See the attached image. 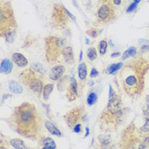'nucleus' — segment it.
I'll return each instance as SVG.
<instances>
[{"label":"nucleus","instance_id":"nucleus-1","mask_svg":"<svg viewBox=\"0 0 149 149\" xmlns=\"http://www.w3.org/2000/svg\"><path fill=\"white\" fill-rule=\"evenodd\" d=\"M14 123L17 129L22 133L27 134L37 128L38 124V115L34 106L29 103H23L14 111Z\"/></svg>","mask_w":149,"mask_h":149},{"label":"nucleus","instance_id":"nucleus-2","mask_svg":"<svg viewBox=\"0 0 149 149\" xmlns=\"http://www.w3.org/2000/svg\"><path fill=\"white\" fill-rule=\"evenodd\" d=\"M129 70V74H126L123 79V85L124 89L133 93H137L140 87V75L134 74V71Z\"/></svg>","mask_w":149,"mask_h":149},{"label":"nucleus","instance_id":"nucleus-3","mask_svg":"<svg viewBox=\"0 0 149 149\" xmlns=\"http://www.w3.org/2000/svg\"><path fill=\"white\" fill-rule=\"evenodd\" d=\"M65 67L63 65H56L51 69L48 77L52 81H58L62 77L65 72Z\"/></svg>","mask_w":149,"mask_h":149},{"label":"nucleus","instance_id":"nucleus-4","mask_svg":"<svg viewBox=\"0 0 149 149\" xmlns=\"http://www.w3.org/2000/svg\"><path fill=\"white\" fill-rule=\"evenodd\" d=\"M12 61L15 63L16 65H17L19 67H25L28 64V60L27 58L24 56L23 54H20V53L15 52L11 55Z\"/></svg>","mask_w":149,"mask_h":149},{"label":"nucleus","instance_id":"nucleus-5","mask_svg":"<svg viewBox=\"0 0 149 149\" xmlns=\"http://www.w3.org/2000/svg\"><path fill=\"white\" fill-rule=\"evenodd\" d=\"M98 17L101 20H107V19L111 17V9L107 5H102L99 8L98 12H97Z\"/></svg>","mask_w":149,"mask_h":149},{"label":"nucleus","instance_id":"nucleus-6","mask_svg":"<svg viewBox=\"0 0 149 149\" xmlns=\"http://www.w3.org/2000/svg\"><path fill=\"white\" fill-rule=\"evenodd\" d=\"M29 82V87L33 90L34 93H40L42 91L43 89V83L40 79H39L37 77H33L28 81Z\"/></svg>","mask_w":149,"mask_h":149},{"label":"nucleus","instance_id":"nucleus-7","mask_svg":"<svg viewBox=\"0 0 149 149\" xmlns=\"http://www.w3.org/2000/svg\"><path fill=\"white\" fill-rule=\"evenodd\" d=\"M12 70H13V63L11 62V60L5 58L4 60H2L1 62V65H0V72L2 74H9L11 72Z\"/></svg>","mask_w":149,"mask_h":149},{"label":"nucleus","instance_id":"nucleus-8","mask_svg":"<svg viewBox=\"0 0 149 149\" xmlns=\"http://www.w3.org/2000/svg\"><path fill=\"white\" fill-rule=\"evenodd\" d=\"M62 54L66 64H72L74 63V55L73 51H72V47L66 46L63 48Z\"/></svg>","mask_w":149,"mask_h":149},{"label":"nucleus","instance_id":"nucleus-9","mask_svg":"<svg viewBox=\"0 0 149 149\" xmlns=\"http://www.w3.org/2000/svg\"><path fill=\"white\" fill-rule=\"evenodd\" d=\"M120 107V102L116 95H114L112 98L109 99V103L107 105V108L111 113H116L119 111Z\"/></svg>","mask_w":149,"mask_h":149},{"label":"nucleus","instance_id":"nucleus-10","mask_svg":"<svg viewBox=\"0 0 149 149\" xmlns=\"http://www.w3.org/2000/svg\"><path fill=\"white\" fill-rule=\"evenodd\" d=\"M44 124L49 134H51L53 136H58V137L62 136L61 132L59 130V129L57 128L56 126L53 124L52 122H49V121H45Z\"/></svg>","mask_w":149,"mask_h":149},{"label":"nucleus","instance_id":"nucleus-11","mask_svg":"<svg viewBox=\"0 0 149 149\" xmlns=\"http://www.w3.org/2000/svg\"><path fill=\"white\" fill-rule=\"evenodd\" d=\"M8 86H9L10 91L14 94H20L23 91V87L19 83H17L15 81H13V80L10 81Z\"/></svg>","mask_w":149,"mask_h":149},{"label":"nucleus","instance_id":"nucleus-12","mask_svg":"<svg viewBox=\"0 0 149 149\" xmlns=\"http://www.w3.org/2000/svg\"><path fill=\"white\" fill-rule=\"evenodd\" d=\"M10 143H11L12 147L14 148L15 149H31L25 145V142L21 139H19V138L12 139L10 141Z\"/></svg>","mask_w":149,"mask_h":149},{"label":"nucleus","instance_id":"nucleus-13","mask_svg":"<svg viewBox=\"0 0 149 149\" xmlns=\"http://www.w3.org/2000/svg\"><path fill=\"white\" fill-rule=\"evenodd\" d=\"M77 75L80 80L83 81L87 75V66L84 63H81L77 67Z\"/></svg>","mask_w":149,"mask_h":149},{"label":"nucleus","instance_id":"nucleus-14","mask_svg":"<svg viewBox=\"0 0 149 149\" xmlns=\"http://www.w3.org/2000/svg\"><path fill=\"white\" fill-rule=\"evenodd\" d=\"M123 64L122 63H117V64H113L109 65L107 66L106 70V73L108 75H112V74L115 73L116 71H118L119 70H120L122 67Z\"/></svg>","mask_w":149,"mask_h":149},{"label":"nucleus","instance_id":"nucleus-15","mask_svg":"<svg viewBox=\"0 0 149 149\" xmlns=\"http://www.w3.org/2000/svg\"><path fill=\"white\" fill-rule=\"evenodd\" d=\"M43 146L48 149H57V145L53 139L50 137H46L43 140Z\"/></svg>","mask_w":149,"mask_h":149},{"label":"nucleus","instance_id":"nucleus-16","mask_svg":"<svg viewBox=\"0 0 149 149\" xmlns=\"http://www.w3.org/2000/svg\"><path fill=\"white\" fill-rule=\"evenodd\" d=\"M69 92H70V96L72 95V97H75V95H77V81H76L75 78L72 77L71 80H70V89H69Z\"/></svg>","mask_w":149,"mask_h":149},{"label":"nucleus","instance_id":"nucleus-17","mask_svg":"<svg viewBox=\"0 0 149 149\" xmlns=\"http://www.w3.org/2000/svg\"><path fill=\"white\" fill-rule=\"evenodd\" d=\"M136 54V47H130V48H128L127 50H125L124 52V53L122 54V59L123 60H126L127 58H130V57H134Z\"/></svg>","mask_w":149,"mask_h":149},{"label":"nucleus","instance_id":"nucleus-18","mask_svg":"<svg viewBox=\"0 0 149 149\" xmlns=\"http://www.w3.org/2000/svg\"><path fill=\"white\" fill-rule=\"evenodd\" d=\"M53 88H54V85L51 84V83H48V84L44 86L43 89V96L44 100H46V101L48 100L50 93L52 92Z\"/></svg>","mask_w":149,"mask_h":149},{"label":"nucleus","instance_id":"nucleus-19","mask_svg":"<svg viewBox=\"0 0 149 149\" xmlns=\"http://www.w3.org/2000/svg\"><path fill=\"white\" fill-rule=\"evenodd\" d=\"M97 51L94 47H91V48H88L87 50V58L90 61H93L97 58Z\"/></svg>","mask_w":149,"mask_h":149},{"label":"nucleus","instance_id":"nucleus-20","mask_svg":"<svg viewBox=\"0 0 149 149\" xmlns=\"http://www.w3.org/2000/svg\"><path fill=\"white\" fill-rule=\"evenodd\" d=\"M107 48V43L105 40H101L99 43V53L101 55H105Z\"/></svg>","mask_w":149,"mask_h":149},{"label":"nucleus","instance_id":"nucleus-21","mask_svg":"<svg viewBox=\"0 0 149 149\" xmlns=\"http://www.w3.org/2000/svg\"><path fill=\"white\" fill-rule=\"evenodd\" d=\"M97 100V95L95 94V93H91L88 95L87 99V105H89V106H91L93 105L94 103Z\"/></svg>","mask_w":149,"mask_h":149},{"label":"nucleus","instance_id":"nucleus-22","mask_svg":"<svg viewBox=\"0 0 149 149\" xmlns=\"http://www.w3.org/2000/svg\"><path fill=\"white\" fill-rule=\"evenodd\" d=\"M33 70H34L35 71H37V72L40 74H43L44 73V68H43V65L40 63H34L31 65Z\"/></svg>","mask_w":149,"mask_h":149},{"label":"nucleus","instance_id":"nucleus-23","mask_svg":"<svg viewBox=\"0 0 149 149\" xmlns=\"http://www.w3.org/2000/svg\"><path fill=\"white\" fill-rule=\"evenodd\" d=\"M139 149H149V136L145 137L140 142Z\"/></svg>","mask_w":149,"mask_h":149},{"label":"nucleus","instance_id":"nucleus-24","mask_svg":"<svg viewBox=\"0 0 149 149\" xmlns=\"http://www.w3.org/2000/svg\"><path fill=\"white\" fill-rule=\"evenodd\" d=\"M142 111H143V113L145 116H149V95H147V96H146L145 105H144Z\"/></svg>","mask_w":149,"mask_h":149},{"label":"nucleus","instance_id":"nucleus-25","mask_svg":"<svg viewBox=\"0 0 149 149\" xmlns=\"http://www.w3.org/2000/svg\"><path fill=\"white\" fill-rule=\"evenodd\" d=\"M141 130L143 132H148L149 131V118L146 119L145 124L141 128Z\"/></svg>","mask_w":149,"mask_h":149},{"label":"nucleus","instance_id":"nucleus-26","mask_svg":"<svg viewBox=\"0 0 149 149\" xmlns=\"http://www.w3.org/2000/svg\"><path fill=\"white\" fill-rule=\"evenodd\" d=\"M136 5H137V3H136V2H134V3H132V4L128 7L126 12H127V13H130V12H132L136 8Z\"/></svg>","mask_w":149,"mask_h":149},{"label":"nucleus","instance_id":"nucleus-27","mask_svg":"<svg viewBox=\"0 0 149 149\" xmlns=\"http://www.w3.org/2000/svg\"><path fill=\"white\" fill-rule=\"evenodd\" d=\"M81 131V124H77L73 128V132L76 133V134H78Z\"/></svg>","mask_w":149,"mask_h":149},{"label":"nucleus","instance_id":"nucleus-28","mask_svg":"<svg viewBox=\"0 0 149 149\" xmlns=\"http://www.w3.org/2000/svg\"><path fill=\"white\" fill-rule=\"evenodd\" d=\"M99 75V72L95 70V68H93L90 72V77H95Z\"/></svg>","mask_w":149,"mask_h":149},{"label":"nucleus","instance_id":"nucleus-29","mask_svg":"<svg viewBox=\"0 0 149 149\" xmlns=\"http://www.w3.org/2000/svg\"><path fill=\"white\" fill-rule=\"evenodd\" d=\"M87 34H88L90 37H93V38H95V37H97V36H98V33H97L95 31H94V30L87 31Z\"/></svg>","mask_w":149,"mask_h":149},{"label":"nucleus","instance_id":"nucleus-30","mask_svg":"<svg viewBox=\"0 0 149 149\" xmlns=\"http://www.w3.org/2000/svg\"><path fill=\"white\" fill-rule=\"evenodd\" d=\"M141 51L142 52H149V46H148V45H144L141 48Z\"/></svg>","mask_w":149,"mask_h":149},{"label":"nucleus","instance_id":"nucleus-31","mask_svg":"<svg viewBox=\"0 0 149 149\" xmlns=\"http://www.w3.org/2000/svg\"><path fill=\"white\" fill-rule=\"evenodd\" d=\"M64 9L65 10V11L66 12V14H67L68 15H69V17H70V18H72V19H74V20H75V17H74V16L72 15V14H71V13H70V11H67V10L66 9V8H64Z\"/></svg>","mask_w":149,"mask_h":149},{"label":"nucleus","instance_id":"nucleus-32","mask_svg":"<svg viewBox=\"0 0 149 149\" xmlns=\"http://www.w3.org/2000/svg\"><path fill=\"white\" fill-rule=\"evenodd\" d=\"M120 54V52H113L111 54V57H112V58H117V57L119 56Z\"/></svg>","mask_w":149,"mask_h":149},{"label":"nucleus","instance_id":"nucleus-33","mask_svg":"<svg viewBox=\"0 0 149 149\" xmlns=\"http://www.w3.org/2000/svg\"><path fill=\"white\" fill-rule=\"evenodd\" d=\"M113 1L116 5H119L121 4V0H113Z\"/></svg>","mask_w":149,"mask_h":149},{"label":"nucleus","instance_id":"nucleus-34","mask_svg":"<svg viewBox=\"0 0 149 149\" xmlns=\"http://www.w3.org/2000/svg\"><path fill=\"white\" fill-rule=\"evenodd\" d=\"M10 97H11V95H9V94H6V95H4L2 96V99H3V101H5V99H7L8 98H10Z\"/></svg>","mask_w":149,"mask_h":149},{"label":"nucleus","instance_id":"nucleus-35","mask_svg":"<svg viewBox=\"0 0 149 149\" xmlns=\"http://www.w3.org/2000/svg\"><path fill=\"white\" fill-rule=\"evenodd\" d=\"M89 129L88 127H87V128H86V134L84 136H85V137H87V136H89Z\"/></svg>","mask_w":149,"mask_h":149},{"label":"nucleus","instance_id":"nucleus-36","mask_svg":"<svg viewBox=\"0 0 149 149\" xmlns=\"http://www.w3.org/2000/svg\"><path fill=\"white\" fill-rule=\"evenodd\" d=\"M82 58H83V51H81L80 52V56H79V61L81 62L82 60Z\"/></svg>","mask_w":149,"mask_h":149},{"label":"nucleus","instance_id":"nucleus-37","mask_svg":"<svg viewBox=\"0 0 149 149\" xmlns=\"http://www.w3.org/2000/svg\"><path fill=\"white\" fill-rule=\"evenodd\" d=\"M86 43H87V45H89L90 43V41H89V39H86Z\"/></svg>","mask_w":149,"mask_h":149},{"label":"nucleus","instance_id":"nucleus-38","mask_svg":"<svg viewBox=\"0 0 149 149\" xmlns=\"http://www.w3.org/2000/svg\"><path fill=\"white\" fill-rule=\"evenodd\" d=\"M134 2H136V3H137L138 4V3H139L141 0H134Z\"/></svg>","mask_w":149,"mask_h":149},{"label":"nucleus","instance_id":"nucleus-39","mask_svg":"<svg viewBox=\"0 0 149 149\" xmlns=\"http://www.w3.org/2000/svg\"><path fill=\"white\" fill-rule=\"evenodd\" d=\"M42 149H48V148H45V147H43V148H42Z\"/></svg>","mask_w":149,"mask_h":149},{"label":"nucleus","instance_id":"nucleus-40","mask_svg":"<svg viewBox=\"0 0 149 149\" xmlns=\"http://www.w3.org/2000/svg\"><path fill=\"white\" fill-rule=\"evenodd\" d=\"M95 149H98V148H95Z\"/></svg>","mask_w":149,"mask_h":149}]
</instances>
